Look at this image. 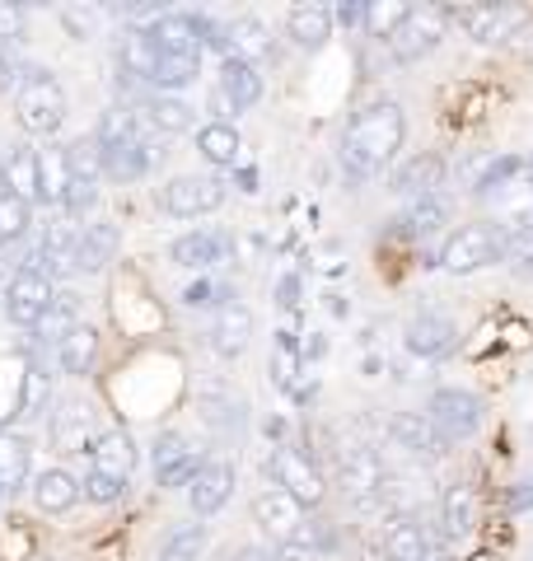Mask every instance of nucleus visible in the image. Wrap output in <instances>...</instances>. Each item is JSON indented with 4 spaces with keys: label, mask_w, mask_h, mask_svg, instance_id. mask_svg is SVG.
Here are the masks:
<instances>
[{
    "label": "nucleus",
    "mask_w": 533,
    "mask_h": 561,
    "mask_svg": "<svg viewBox=\"0 0 533 561\" xmlns=\"http://www.w3.org/2000/svg\"><path fill=\"white\" fill-rule=\"evenodd\" d=\"M402 136H407V117L394 99H379L370 103V108H361L351 117V127L342 136V169L351 183H370L379 179V173L398 160L402 150Z\"/></svg>",
    "instance_id": "nucleus-1"
},
{
    "label": "nucleus",
    "mask_w": 533,
    "mask_h": 561,
    "mask_svg": "<svg viewBox=\"0 0 533 561\" xmlns=\"http://www.w3.org/2000/svg\"><path fill=\"white\" fill-rule=\"evenodd\" d=\"M66 90L52 70H24L14 90V117L29 136H57L66 127Z\"/></svg>",
    "instance_id": "nucleus-2"
},
{
    "label": "nucleus",
    "mask_w": 533,
    "mask_h": 561,
    "mask_svg": "<svg viewBox=\"0 0 533 561\" xmlns=\"http://www.w3.org/2000/svg\"><path fill=\"white\" fill-rule=\"evenodd\" d=\"M262 472H266V482L281 486L291 501H299L305 511H318V505L328 501V482H324V472H318L305 454L291 449V445H272V454L262 459Z\"/></svg>",
    "instance_id": "nucleus-3"
},
{
    "label": "nucleus",
    "mask_w": 533,
    "mask_h": 561,
    "mask_svg": "<svg viewBox=\"0 0 533 561\" xmlns=\"http://www.w3.org/2000/svg\"><path fill=\"white\" fill-rule=\"evenodd\" d=\"M506 257V234L501 225H464L444 239L440 249V267L450 276H468V272H483L491 262Z\"/></svg>",
    "instance_id": "nucleus-4"
},
{
    "label": "nucleus",
    "mask_w": 533,
    "mask_h": 561,
    "mask_svg": "<svg viewBox=\"0 0 533 561\" xmlns=\"http://www.w3.org/2000/svg\"><path fill=\"white\" fill-rule=\"evenodd\" d=\"M483 416H487V402L477 398L473 389H435L431 402H426V421L444 435V440H468V435L483 431Z\"/></svg>",
    "instance_id": "nucleus-5"
},
{
    "label": "nucleus",
    "mask_w": 533,
    "mask_h": 561,
    "mask_svg": "<svg viewBox=\"0 0 533 561\" xmlns=\"http://www.w3.org/2000/svg\"><path fill=\"white\" fill-rule=\"evenodd\" d=\"M450 38V10L444 5H421L407 14V24L388 38V57L402 61V66H417L421 57H431V51Z\"/></svg>",
    "instance_id": "nucleus-6"
},
{
    "label": "nucleus",
    "mask_w": 533,
    "mask_h": 561,
    "mask_svg": "<svg viewBox=\"0 0 533 561\" xmlns=\"http://www.w3.org/2000/svg\"><path fill=\"white\" fill-rule=\"evenodd\" d=\"M225 197H229V187H225V179H216V173H183V179L159 187V206L178 220L211 216V210L225 206Z\"/></svg>",
    "instance_id": "nucleus-7"
},
{
    "label": "nucleus",
    "mask_w": 533,
    "mask_h": 561,
    "mask_svg": "<svg viewBox=\"0 0 533 561\" xmlns=\"http://www.w3.org/2000/svg\"><path fill=\"white\" fill-rule=\"evenodd\" d=\"M57 300V280H47L38 272H14L5 280V295H0V309L14 328H38L43 313Z\"/></svg>",
    "instance_id": "nucleus-8"
},
{
    "label": "nucleus",
    "mask_w": 533,
    "mask_h": 561,
    "mask_svg": "<svg viewBox=\"0 0 533 561\" xmlns=\"http://www.w3.org/2000/svg\"><path fill=\"white\" fill-rule=\"evenodd\" d=\"M47 435H52V445H57L61 454H89V449H94V440L103 435L94 402L61 398L57 412H52V421H47Z\"/></svg>",
    "instance_id": "nucleus-9"
},
{
    "label": "nucleus",
    "mask_w": 533,
    "mask_h": 561,
    "mask_svg": "<svg viewBox=\"0 0 533 561\" xmlns=\"http://www.w3.org/2000/svg\"><path fill=\"white\" fill-rule=\"evenodd\" d=\"M444 10H450V24H464L468 38H477L483 47L514 38L529 20V14L514 10V5H444Z\"/></svg>",
    "instance_id": "nucleus-10"
},
{
    "label": "nucleus",
    "mask_w": 533,
    "mask_h": 561,
    "mask_svg": "<svg viewBox=\"0 0 533 561\" xmlns=\"http://www.w3.org/2000/svg\"><path fill=\"white\" fill-rule=\"evenodd\" d=\"M150 463H155V482L159 486H188L192 478H197V468H202V454L188 445V435L159 431Z\"/></svg>",
    "instance_id": "nucleus-11"
},
{
    "label": "nucleus",
    "mask_w": 533,
    "mask_h": 561,
    "mask_svg": "<svg viewBox=\"0 0 533 561\" xmlns=\"http://www.w3.org/2000/svg\"><path fill=\"white\" fill-rule=\"evenodd\" d=\"M253 524H258V529L272 538V542H281V548H286V542L295 538V529L305 524V505L291 501L281 486H262L258 496H253Z\"/></svg>",
    "instance_id": "nucleus-12"
},
{
    "label": "nucleus",
    "mask_w": 533,
    "mask_h": 561,
    "mask_svg": "<svg viewBox=\"0 0 533 561\" xmlns=\"http://www.w3.org/2000/svg\"><path fill=\"white\" fill-rule=\"evenodd\" d=\"M235 463H225V459H206L197 468V478L188 482V505H192V515H216L229 505V496H235Z\"/></svg>",
    "instance_id": "nucleus-13"
},
{
    "label": "nucleus",
    "mask_w": 533,
    "mask_h": 561,
    "mask_svg": "<svg viewBox=\"0 0 533 561\" xmlns=\"http://www.w3.org/2000/svg\"><path fill=\"white\" fill-rule=\"evenodd\" d=\"M229 253H235V239L220 234V230H192V234H178L169 257L178 262V267L197 272L206 276L211 267H220V262H229Z\"/></svg>",
    "instance_id": "nucleus-14"
},
{
    "label": "nucleus",
    "mask_w": 533,
    "mask_h": 561,
    "mask_svg": "<svg viewBox=\"0 0 533 561\" xmlns=\"http://www.w3.org/2000/svg\"><path fill=\"white\" fill-rule=\"evenodd\" d=\"M458 346V328L454 319H444V313L435 309H421L407 319V351L421 360H440V356H450V351Z\"/></svg>",
    "instance_id": "nucleus-15"
},
{
    "label": "nucleus",
    "mask_w": 533,
    "mask_h": 561,
    "mask_svg": "<svg viewBox=\"0 0 533 561\" xmlns=\"http://www.w3.org/2000/svg\"><path fill=\"white\" fill-rule=\"evenodd\" d=\"M146 33L165 57H202V14H155Z\"/></svg>",
    "instance_id": "nucleus-16"
},
{
    "label": "nucleus",
    "mask_w": 533,
    "mask_h": 561,
    "mask_svg": "<svg viewBox=\"0 0 533 561\" xmlns=\"http://www.w3.org/2000/svg\"><path fill=\"white\" fill-rule=\"evenodd\" d=\"M117 249H122L117 225H109V220H84L80 230H76V276L103 272L117 257Z\"/></svg>",
    "instance_id": "nucleus-17"
},
{
    "label": "nucleus",
    "mask_w": 533,
    "mask_h": 561,
    "mask_svg": "<svg viewBox=\"0 0 533 561\" xmlns=\"http://www.w3.org/2000/svg\"><path fill=\"white\" fill-rule=\"evenodd\" d=\"M388 440H394L398 449H407L412 454V459H440L444 454V435L431 426V421H426V412H394L388 416Z\"/></svg>",
    "instance_id": "nucleus-18"
},
{
    "label": "nucleus",
    "mask_w": 533,
    "mask_h": 561,
    "mask_svg": "<svg viewBox=\"0 0 533 561\" xmlns=\"http://www.w3.org/2000/svg\"><path fill=\"white\" fill-rule=\"evenodd\" d=\"M384 557L388 561H435V534L417 515H398L384 529Z\"/></svg>",
    "instance_id": "nucleus-19"
},
{
    "label": "nucleus",
    "mask_w": 533,
    "mask_h": 561,
    "mask_svg": "<svg viewBox=\"0 0 533 561\" xmlns=\"http://www.w3.org/2000/svg\"><path fill=\"white\" fill-rule=\"evenodd\" d=\"M337 478H342V491L351 501H370V496H384V482H388V472H384V459L375 449H347V459L342 468H337Z\"/></svg>",
    "instance_id": "nucleus-20"
},
{
    "label": "nucleus",
    "mask_w": 533,
    "mask_h": 561,
    "mask_svg": "<svg viewBox=\"0 0 533 561\" xmlns=\"http://www.w3.org/2000/svg\"><path fill=\"white\" fill-rule=\"evenodd\" d=\"M132 108L146 117L165 140H169V136H188L192 127H197V108H192V103H183L178 94H140Z\"/></svg>",
    "instance_id": "nucleus-21"
},
{
    "label": "nucleus",
    "mask_w": 533,
    "mask_h": 561,
    "mask_svg": "<svg viewBox=\"0 0 533 561\" xmlns=\"http://www.w3.org/2000/svg\"><path fill=\"white\" fill-rule=\"evenodd\" d=\"M216 94L229 103V113L258 108V103H262V76H258V66H248L239 57H225L220 61V90Z\"/></svg>",
    "instance_id": "nucleus-22"
},
{
    "label": "nucleus",
    "mask_w": 533,
    "mask_h": 561,
    "mask_svg": "<svg viewBox=\"0 0 533 561\" xmlns=\"http://www.w3.org/2000/svg\"><path fill=\"white\" fill-rule=\"evenodd\" d=\"M248 342H253V309L248 305L216 309V323H211V346H216V356L235 360L248 351Z\"/></svg>",
    "instance_id": "nucleus-23"
},
{
    "label": "nucleus",
    "mask_w": 533,
    "mask_h": 561,
    "mask_svg": "<svg viewBox=\"0 0 533 561\" xmlns=\"http://www.w3.org/2000/svg\"><path fill=\"white\" fill-rule=\"evenodd\" d=\"M0 187L10 192V197H20L29 206H43V183H38V150H10L5 160H0Z\"/></svg>",
    "instance_id": "nucleus-24"
},
{
    "label": "nucleus",
    "mask_w": 533,
    "mask_h": 561,
    "mask_svg": "<svg viewBox=\"0 0 533 561\" xmlns=\"http://www.w3.org/2000/svg\"><path fill=\"white\" fill-rule=\"evenodd\" d=\"M89 468L94 472H109V478H122V482H132V472H136V440L127 431H103L94 449H89Z\"/></svg>",
    "instance_id": "nucleus-25"
},
{
    "label": "nucleus",
    "mask_w": 533,
    "mask_h": 561,
    "mask_svg": "<svg viewBox=\"0 0 533 561\" xmlns=\"http://www.w3.org/2000/svg\"><path fill=\"white\" fill-rule=\"evenodd\" d=\"M225 33H229V57H239L248 66H258V61H266L276 51L272 28H266L258 14H239V20H229Z\"/></svg>",
    "instance_id": "nucleus-26"
},
{
    "label": "nucleus",
    "mask_w": 533,
    "mask_h": 561,
    "mask_svg": "<svg viewBox=\"0 0 533 561\" xmlns=\"http://www.w3.org/2000/svg\"><path fill=\"white\" fill-rule=\"evenodd\" d=\"M286 38L299 47V51H318L328 38H332V10L318 5V0H305L286 14Z\"/></svg>",
    "instance_id": "nucleus-27"
},
{
    "label": "nucleus",
    "mask_w": 533,
    "mask_h": 561,
    "mask_svg": "<svg viewBox=\"0 0 533 561\" xmlns=\"http://www.w3.org/2000/svg\"><path fill=\"white\" fill-rule=\"evenodd\" d=\"M155 164V150H146L140 140H117V146H99V173H109L117 183L146 179Z\"/></svg>",
    "instance_id": "nucleus-28"
},
{
    "label": "nucleus",
    "mask_w": 533,
    "mask_h": 561,
    "mask_svg": "<svg viewBox=\"0 0 533 561\" xmlns=\"http://www.w3.org/2000/svg\"><path fill=\"white\" fill-rule=\"evenodd\" d=\"M33 478V440L24 431H0V496H14Z\"/></svg>",
    "instance_id": "nucleus-29"
},
{
    "label": "nucleus",
    "mask_w": 533,
    "mask_h": 561,
    "mask_svg": "<svg viewBox=\"0 0 533 561\" xmlns=\"http://www.w3.org/2000/svg\"><path fill=\"white\" fill-rule=\"evenodd\" d=\"M76 501H80V478H70L66 468H43L33 478V505L43 515H66L76 511Z\"/></svg>",
    "instance_id": "nucleus-30"
},
{
    "label": "nucleus",
    "mask_w": 533,
    "mask_h": 561,
    "mask_svg": "<svg viewBox=\"0 0 533 561\" xmlns=\"http://www.w3.org/2000/svg\"><path fill=\"white\" fill-rule=\"evenodd\" d=\"M444 225H450V206H444L440 197H421V202H407V210L394 220V234H398V239L421 243V239L440 234Z\"/></svg>",
    "instance_id": "nucleus-31"
},
{
    "label": "nucleus",
    "mask_w": 533,
    "mask_h": 561,
    "mask_svg": "<svg viewBox=\"0 0 533 561\" xmlns=\"http://www.w3.org/2000/svg\"><path fill=\"white\" fill-rule=\"evenodd\" d=\"M444 183V164L435 154H412L398 173H394V192L407 202H421V197H435V187Z\"/></svg>",
    "instance_id": "nucleus-32"
},
{
    "label": "nucleus",
    "mask_w": 533,
    "mask_h": 561,
    "mask_svg": "<svg viewBox=\"0 0 533 561\" xmlns=\"http://www.w3.org/2000/svg\"><path fill=\"white\" fill-rule=\"evenodd\" d=\"M473 519H477V496H473V486H450L440 496V538H450V542H458V538H468L473 534Z\"/></svg>",
    "instance_id": "nucleus-33"
},
{
    "label": "nucleus",
    "mask_w": 533,
    "mask_h": 561,
    "mask_svg": "<svg viewBox=\"0 0 533 561\" xmlns=\"http://www.w3.org/2000/svg\"><path fill=\"white\" fill-rule=\"evenodd\" d=\"M94 360H99V332L89 328V323H80V328H70L66 337L57 342V365L66 375H76V379H84L89 370H94Z\"/></svg>",
    "instance_id": "nucleus-34"
},
{
    "label": "nucleus",
    "mask_w": 533,
    "mask_h": 561,
    "mask_svg": "<svg viewBox=\"0 0 533 561\" xmlns=\"http://www.w3.org/2000/svg\"><path fill=\"white\" fill-rule=\"evenodd\" d=\"M197 154L211 169H235L239 154H243V140L229 122H206V127L197 131Z\"/></svg>",
    "instance_id": "nucleus-35"
},
{
    "label": "nucleus",
    "mask_w": 533,
    "mask_h": 561,
    "mask_svg": "<svg viewBox=\"0 0 533 561\" xmlns=\"http://www.w3.org/2000/svg\"><path fill=\"white\" fill-rule=\"evenodd\" d=\"M197 76H202V57H165V51H159L146 90L150 94H178V90H188V84H197Z\"/></svg>",
    "instance_id": "nucleus-36"
},
{
    "label": "nucleus",
    "mask_w": 533,
    "mask_h": 561,
    "mask_svg": "<svg viewBox=\"0 0 533 561\" xmlns=\"http://www.w3.org/2000/svg\"><path fill=\"white\" fill-rule=\"evenodd\" d=\"M155 57H159V51H155L146 28H127V33H122V43H117V70H122V80L146 84Z\"/></svg>",
    "instance_id": "nucleus-37"
},
{
    "label": "nucleus",
    "mask_w": 533,
    "mask_h": 561,
    "mask_svg": "<svg viewBox=\"0 0 533 561\" xmlns=\"http://www.w3.org/2000/svg\"><path fill=\"white\" fill-rule=\"evenodd\" d=\"M70 328H80V295L76 290H57V300H52V309L43 313V323L33 328V332H38L43 346L57 351V342L66 337Z\"/></svg>",
    "instance_id": "nucleus-38"
},
{
    "label": "nucleus",
    "mask_w": 533,
    "mask_h": 561,
    "mask_svg": "<svg viewBox=\"0 0 533 561\" xmlns=\"http://www.w3.org/2000/svg\"><path fill=\"white\" fill-rule=\"evenodd\" d=\"M38 183H43V206H61L66 187H70L66 146H47V150H38Z\"/></svg>",
    "instance_id": "nucleus-39"
},
{
    "label": "nucleus",
    "mask_w": 533,
    "mask_h": 561,
    "mask_svg": "<svg viewBox=\"0 0 533 561\" xmlns=\"http://www.w3.org/2000/svg\"><path fill=\"white\" fill-rule=\"evenodd\" d=\"M407 14H412V5H402V0H370L365 14H361V28L370 33V38L388 43L407 24Z\"/></svg>",
    "instance_id": "nucleus-40"
},
{
    "label": "nucleus",
    "mask_w": 533,
    "mask_h": 561,
    "mask_svg": "<svg viewBox=\"0 0 533 561\" xmlns=\"http://www.w3.org/2000/svg\"><path fill=\"white\" fill-rule=\"evenodd\" d=\"M33 225V206L10 197L5 187H0V249H10V243H20Z\"/></svg>",
    "instance_id": "nucleus-41"
},
{
    "label": "nucleus",
    "mask_w": 533,
    "mask_h": 561,
    "mask_svg": "<svg viewBox=\"0 0 533 561\" xmlns=\"http://www.w3.org/2000/svg\"><path fill=\"white\" fill-rule=\"evenodd\" d=\"M206 524H183V529H173L165 552H159V561H202L206 552Z\"/></svg>",
    "instance_id": "nucleus-42"
},
{
    "label": "nucleus",
    "mask_w": 533,
    "mask_h": 561,
    "mask_svg": "<svg viewBox=\"0 0 533 561\" xmlns=\"http://www.w3.org/2000/svg\"><path fill=\"white\" fill-rule=\"evenodd\" d=\"M299 370H305V356H299V337H295V332H276V351H272V379L281 383V389H291Z\"/></svg>",
    "instance_id": "nucleus-43"
},
{
    "label": "nucleus",
    "mask_w": 533,
    "mask_h": 561,
    "mask_svg": "<svg viewBox=\"0 0 533 561\" xmlns=\"http://www.w3.org/2000/svg\"><path fill=\"white\" fill-rule=\"evenodd\" d=\"M520 173H524V160H520V154H501V160H491V164L473 179V192H477V197L506 192V187H510V179H520Z\"/></svg>",
    "instance_id": "nucleus-44"
},
{
    "label": "nucleus",
    "mask_w": 533,
    "mask_h": 561,
    "mask_svg": "<svg viewBox=\"0 0 533 561\" xmlns=\"http://www.w3.org/2000/svg\"><path fill=\"white\" fill-rule=\"evenodd\" d=\"M183 305L188 309H225V305H235V290L211 276H197L192 286H183Z\"/></svg>",
    "instance_id": "nucleus-45"
},
{
    "label": "nucleus",
    "mask_w": 533,
    "mask_h": 561,
    "mask_svg": "<svg viewBox=\"0 0 533 561\" xmlns=\"http://www.w3.org/2000/svg\"><path fill=\"white\" fill-rule=\"evenodd\" d=\"M80 496H84V501H94V505H113V501L127 496V482H122V478H109V472H94V468L84 463Z\"/></svg>",
    "instance_id": "nucleus-46"
},
{
    "label": "nucleus",
    "mask_w": 533,
    "mask_h": 561,
    "mask_svg": "<svg viewBox=\"0 0 533 561\" xmlns=\"http://www.w3.org/2000/svg\"><path fill=\"white\" fill-rule=\"evenodd\" d=\"M94 206H99V179H70L66 197H61L66 216H70V220H84Z\"/></svg>",
    "instance_id": "nucleus-47"
},
{
    "label": "nucleus",
    "mask_w": 533,
    "mask_h": 561,
    "mask_svg": "<svg viewBox=\"0 0 533 561\" xmlns=\"http://www.w3.org/2000/svg\"><path fill=\"white\" fill-rule=\"evenodd\" d=\"M103 20H109V14L94 10V5H66V10H61V24L70 28V38H76V43L94 38V33L103 28Z\"/></svg>",
    "instance_id": "nucleus-48"
},
{
    "label": "nucleus",
    "mask_w": 533,
    "mask_h": 561,
    "mask_svg": "<svg viewBox=\"0 0 533 561\" xmlns=\"http://www.w3.org/2000/svg\"><path fill=\"white\" fill-rule=\"evenodd\" d=\"M506 257H514V276L533 280V230H520L506 239Z\"/></svg>",
    "instance_id": "nucleus-49"
},
{
    "label": "nucleus",
    "mask_w": 533,
    "mask_h": 561,
    "mask_svg": "<svg viewBox=\"0 0 533 561\" xmlns=\"http://www.w3.org/2000/svg\"><path fill=\"white\" fill-rule=\"evenodd\" d=\"M24 416H43L47 412V375L43 370H29L24 375Z\"/></svg>",
    "instance_id": "nucleus-50"
},
{
    "label": "nucleus",
    "mask_w": 533,
    "mask_h": 561,
    "mask_svg": "<svg viewBox=\"0 0 533 561\" xmlns=\"http://www.w3.org/2000/svg\"><path fill=\"white\" fill-rule=\"evenodd\" d=\"M24 33V10L10 5V0H0V43H14Z\"/></svg>",
    "instance_id": "nucleus-51"
},
{
    "label": "nucleus",
    "mask_w": 533,
    "mask_h": 561,
    "mask_svg": "<svg viewBox=\"0 0 533 561\" xmlns=\"http://www.w3.org/2000/svg\"><path fill=\"white\" fill-rule=\"evenodd\" d=\"M276 305H281V309H295V305H299V276H295V272L276 280Z\"/></svg>",
    "instance_id": "nucleus-52"
},
{
    "label": "nucleus",
    "mask_w": 533,
    "mask_h": 561,
    "mask_svg": "<svg viewBox=\"0 0 533 561\" xmlns=\"http://www.w3.org/2000/svg\"><path fill=\"white\" fill-rule=\"evenodd\" d=\"M324 351H328L324 332H309V342H299V356H305V365H309V360H324Z\"/></svg>",
    "instance_id": "nucleus-53"
},
{
    "label": "nucleus",
    "mask_w": 533,
    "mask_h": 561,
    "mask_svg": "<svg viewBox=\"0 0 533 561\" xmlns=\"http://www.w3.org/2000/svg\"><path fill=\"white\" fill-rule=\"evenodd\" d=\"M361 14H365V5H337V10H332V24L355 28V24H361Z\"/></svg>",
    "instance_id": "nucleus-54"
},
{
    "label": "nucleus",
    "mask_w": 533,
    "mask_h": 561,
    "mask_svg": "<svg viewBox=\"0 0 533 561\" xmlns=\"http://www.w3.org/2000/svg\"><path fill=\"white\" fill-rule=\"evenodd\" d=\"M229 561H281V557H276L272 548H258V542H253V548H239Z\"/></svg>",
    "instance_id": "nucleus-55"
},
{
    "label": "nucleus",
    "mask_w": 533,
    "mask_h": 561,
    "mask_svg": "<svg viewBox=\"0 0 533 561\" xmlns=\"http://www.w3.org/2000/svg\"><path fill=\"white\" fill-rule=\"evenodd\" d=\"M328 309L337 313V319H347V313H351V305L342 300V295H328Z\"/></svg>",
    "instance_id": "nucleus-56"
},
{
    "label": "nucleus",
    "mask_w": 533,
    "mask_h": 561,
    "mask_svg": "<svg viewBox=\"0 0 533 561\" xmlns=\"http://www.w3.org/2000/svg\"><path fill=\"white\" fill-rule=\"evenodd\" d=\"M524 38H529V43H524V51H529V57H533V33H524Z\"/></svg>",
    "instance_id": "nucleus-57"
},
{
    "label": "nucleus",
    "mask_w": 533,
    "mask_h": 561,
    "mask_svg": "<svg viewBox=\"0 0 533 561\" xmlns=\"http://www.w3.org/2000/svg\"><path fill=\"white\" fill-rule=\"evenodd\" d=\"M435 561H454V557H435Z\"/></svg>",
    "instance_id": "nucleus-58"
},
{
    "label": "nucleus",
    "mask_w": 533,
    "mask_h": 561,
    "mask_svg": "<svg viewBox=\"0 0 533 561\" xmlns=\"http://www.w3.org/2000/svg\"><path fill=\"white\" fill-rule=\"evenodd\" d=\"M220 561H229V557H220Z\"/></svg>",
    "instance_id": "nucleus-59"
}]
</instances>
